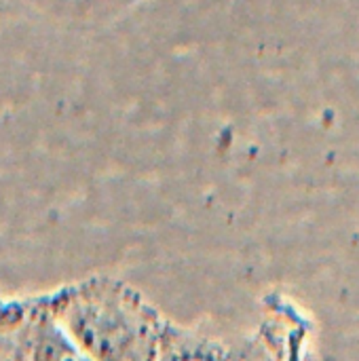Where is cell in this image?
Listing matches in <instances>:
<instances>
[{
  "label": "cell",
  "instance_id": "obj_4",
  "mask_svg": "<svg viewBox=\"0 0 359 361\" xmlns=\"http://www.w3.org/2000/svg\"><path fill=\"white\" fill-rule=\"evenodd\" d=\"M0 361H21L13 336L6 332H0Z\"/></svg>",
  "mask_w": 359,
  "mask_h": 361
},
{
  "label": "cell",
  "instance_id": "obj_2",
  "mask_svg": "<svg viewBox=\"0 0 359 361\" xmlns=\"http://www.w3.org/2000/svg\"><path fill=\"white\" fill-rule=\"evenodd\" d=\"M0 330L15 338L21 361H93L28 298H0Z\"/></svg>",
  "mask_w": 359,
  "mask_h": 361
},
{
  "label": "cell",
  "instance_id": "obj_1",
  "mask_svg": "<svg viewBox=\"0 0 359 361\" xmlns=\"http://www.w3.org/2000/svg\"><path fill=\"white\" fill-rule=\"evenodd\" d=\"M28 302L93 361H159L169 322L135 288L91 275Z\"/></svg>",
  "mask_w": 359,
  "mask_h": 361
},
{
  "label": "cell",
  "instance_id": "obj_3",
  "mask_svg": "<svg viewBox=\"0 0 359 361\" xmlns=\"http://www.w3.org/2000/svg\"><path fill=\"white\" fill-rule=\"evenodd\" d=\"M237 343H226L197 330L169 326L159 361H237Z\"/></svg>",
  "mask_w": 359,
  "mask_h": 361
}]
</instances>
